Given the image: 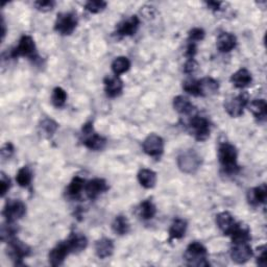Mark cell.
I'll return each mask as SVG.
<instances>
[{"label":"cell","instance_id":"1","mask_svg":"<svg viewBox=\"0 0 267 267\" xmlns=\"http://www.w3.org/2000/svg\"><path fill=\"white\" fill-rule=\"evenodd\" d=\"M237 158L238 152L233 144L229 142L221 143L218 148V160L227 174H236L239 171Z\"/></svg>","mask_w":267,"mask_h":267},{"label":"cell","instance_id":"2","mask_svg":"<svg viewBox=\"0 0 267 267\" xmlns=\"http://www.w3.org/2000/svg\"><path fill=\"white\" fill-rule=\"evenodd\" d=\"M184 258L189 266H209L208 251L201 242H192L185 252Z\"/></svg>","mask_w":267,"mask_h":267},{"label":"cell","instance_id":"3","mask_svg":"<svg viewBox=\"0 0 267 267\" xmlns=\"http://www.w3.org/2000/svg\"><path fill=\"white\" fill-rule=\"evenodd\" d=\"M82 143L90 151L99 152L106 148L107 139L95 132L93 124L90 121L85 124L82 129Z\"/></svg>","mask_w":267,"mask_h":267},{"label":"cell","instance_id":"4","mask_svg":"<svg viewBox=\"0 0 267 267\" xmlns=\"http://www.w3.org/2000/svg\"><path fill=\"white\" fill-rule=\"evenodd\" d=\"M187 127L190 134L198 141H205L210 137L211 124L206 117L197 114L190 116Z\"/></svg>","mask_w":267,"mask_h":267},{"label":"cell","instance_id":"5","mask_svg":"<svg viewBox=\"0 0 267 267\" xmlns=\"http://www.w3.org/2000/svg\"><path fill=\"white\" fill-rule=\"evenodd\" d=\"M202 162L201 155L194 150L185 151L178 157V166L180 171L188 175L196 174L200 169Z\"/></svg>","mask_w":267,"mask_h":267},{"label":"cell","instance_id":"6","mask_svg":"<svg viewBox=\"0 0 267 267\" xmlns=\"http://www.w3.org/2000/svg\"><path fill=\"white\" fill-rule=\"evenodd\" d=\"M78 23L79 20L76 13H60L55 23V31L62 36H70L76 31Z\"/></svg>","mask_w":267,"mask_h":267},{"label":"cell","instance_id":"7","mask_svg":"<svg viewBox=\"0 0 267 267\" xmlns=\"http://www.w3.org/2000/svg\"><path fill=\"white\" fill-rule=\"evenodd\" d=\"M31 253V248L18 238L15 237L8 241V256L16 265H22L23 259L29 257Z\"/></svg>","mask_w":267,"mask_h":267},{"label":"cell","instance_id":"8","mask_svg":"<svg viewBox=\"0 0 267 267\" xmlns=\"http://www.w3.org/2000/svg\"><path fill=\"white\" fill-rule=\"evenodd\" d=\"M13 58H19V57H27L32 60H36L38 58L37 55V47L34 39L31 36H22L19 40L18 45L14 48L12 52Z\"/></svg>","mask_w":267,"mask_h":267},{"label":"cell","instance_id":"9","mask_svg":"<svg viewBox=\"0 0 267 267\" xmlns=\"http://www.w3.org/2000/svg\"><path fill=\"white\" fill-rule=\"evenodd\" d=\"M250 103V96L248 92H241L235 97L228 100L225 103V109L231 117H240L244 114L245 109Z\"/></svg>","mask_w":267,"mask_h":267},{"label":"cell","instance_id":"10","mask_svg":"<svg viewBox=\"0 0 267 267\" xmlns=\"http://www.w3.org/2000/svg\"><path fill=\"white\" fill-rule=\"evenodd\" d=\"M27 213V206L24 205L23 202L19 200H12L9 201L3 211V215L6 217L7 222L15 223L18 220L26 215Z\"/></svg>","mask_w":267,"mask_h":267},{"label":"cell","instance_id":"11","mask_svg":"<svg viewBox=\"0 0 267 267\" xmlns=\"http://www.w3.org/2000/svg\"><path fill=\"white\" fill-rule=\"evenodd\" d=\"M144 153L153 158H160L164 152V140L162 137L152 134L143 142Z\"/></svg>","mask_w":267,"mask_h":267},{"label":"cell","instance_id":"12","mask_svg":"<svg viewBox=\"0 0 267 267\" xmlns=\"http://www.w3.org/2000/svg\"><path fill=\"white\" fill-rule=\"evenodd\" d=\"M254 255L253 249L249 242H242V244H234L231 249V258L237 264L247 263Z\"/></svg>","mask_w":267,"mask_h":267},{"label":"cell","instance_id":"13","mask_svg":"<svg viewBox=\"0 0 267 267\" xmlns=\"http://www.w3.org/2000/svg\"><path fill=\"white\" fill-rule=\"evenodd\" d=\"M140 27V19L138 16H131L117 24L116 35L120 37L134 36Z\"/></svg>","mask_w":267,"mask_h":267},{"label":"cell","instance_id":"14","mask_svg":"<svg viewBox=\"0 0 267 267\" xmlns=\"http://www.w3.org/2000/svg\"><path fill=\"white\" fill-rule=\"evenodd\" d=\"M71 250L68 245L67 240L62 241L60 244H58L50 253L48 259H50V264L52 266H60L64 263L65 259L70 255Z\"/></svg>","mask_w":267,"mask_h":267},{"label":"cell","instance_id":"15","mask_svg":"<svg viewBox=\"0 0 267 267\" xmlns=\"http://www.w3.org/2000/svg\"><path fill=\"white\" fill-rule=\"evenodd\" d=\"M109 189L107 182L104 179H94L88 182L85 186V191L87 197L90 200H96L101 194L105 193Z\"/></svg>","mask_w":267,"mask_h":267},{"label":"cell","instance_id":"16","mask_svg":"<svg viewBox=\"0 0 267 267\" xmlns=\"http://www.w3.org/2000/svg\"><path fill=\"white\" fill-rule=\"evenodd\" d=\"M104 84H105L106 94H107V96L111 97V99H114V97H117L123 93L124 82L117 76H114V77L108 76L104 80Z\"/></svg>","mask_w":267,"mask_h":267},{"label":"cell","instance_id":"17","mask_svg":"<svg viewBox=\"0 0 267 267\" xmlns=\"http://www.w3.org/2000/svg\"><path fill=\"white\" fill-rule=\"evenodd\" d=\"M248 202L252 207H258L266 202L267 199V187L262 184L258 187L252 188L248 191Z\"/></svg>","mask_w":267,"mask_h":267},{"label":"cell","instance_id":"18","mask_svg":"<svg viewBox=\"0 0 267 267\" xmlns=\"http://www.w3.org/2000/svg\"><path fill=\"white\" fill-rule=\"evenodd\" d=\"M237 45V38L232 33H222L217 38L216 46L221 53H230Z\"/></svg>","mask_w":267,"mask_h":267},{"label":"cell","instance_id":"19","mask_svg":"<svg viewBox=\"0 0 267 267\" xmlns=\"http://www.w3.org/2000/svg\"><path fill=\"white\" fill-rule=\"evenodd\" d=\"M216 224L225 235H230L236 226V222L230 212H222L216 216Z\"/></svg>","mask_w":267,"mask_h":267},{"label":"cell","instance_id":"20","mask_svg":"<svg viewBox=\"0 0 267 267\" xmlns=\"http://www.w3.org/2000/svg\"><path fill=\"white\" fill-rule=\"evenodd\" d=\"M253 82L251 72L247 68H241L231 77V83L238 89H244Z\"/></svg>","mask_w":267,"mask_h":267},{"label":"cell","instance_id":"21","mask_svg":"<svg viewBox=\"0 0 267 267\" xmlns=\"http://www.w3.org/2000/svg\"><path fill=\"white\" fill-rule=\"evenodd\" d=\"M174 108L175 110L185 116H192L196 112V107L187 99L186 96L179 95L174 99Z\"/></svg>","mask_w":267,"mask_h":267},{"label":"cell","instance_id":"22","mask_svg":"<svg viewBox=\"0 0 267 267\" xmlns=\"http://www.w3.org/2000/svg\"><path fill=\"white\" fill-rule=\"evenodd\" d=\"M114 252V242L109 238H102L96 241L95 244V253L100 259H106L112 256Z\"/></svg>","mask_w":267,"mask_h":267},{"label":"cell","instance_id":"23","mask_svg":"<svg viewBox=\"0 0 267 267\" xmlns=\"http://www.w3.org/2000/svg\"><path fill=\"white\" fill-rule=\"evenodd\" d=\"M232 238V242L234 244H242V242H250L252 239L251 237V231L248 226H245L242 224H236L235 228L229 235Z\"/></svg>","mask_w":267,"mask_h":267},{"label":"cell","instance_id":"24","mask_svg":"<svg viewBox=\"0 0 267 267\" xmlns=\"http://www.w3.org/2000/svg\"><path fill=\"white\" fill-rule=\"evenodd\" d=\"M71 253H81L88 247V239L81 233H72L67 239Z\"/></svg>","mask_w":267,"mask_h":267},{"label":"cell","instance_id":"25","mask_svg":"<svg viewBox=\"0 0 267 267\" xmlns=\"http://www.w3.org/2000/svg\"><path fill=\"white\" fill-rule=\"evenodd\" d=\"M248 107L259 123H265L267 117V104L265 100H255L251 104L249 103Z\"/></svg>","mask_w":267,"mask_h":267},{"label":"cell","instance_id":"26","mask_svg":"<svg viewBox=\"0 0 267 267\" xmlns=\"http://www.w3.org/2000/svg\"><path fill=\"white\" fill-rule=\"evenodd\" d=\"M199 86H200V96H211L215 93H217L218 89H220V84L213 78H204L202 80H199Z\"/></svg>","mask_w":267,"mask_h":267},{"label":"cell","instance_id":"27","mask_svg":"<svg viewBox=\"0 0 267 267\" xmlns=\"http://www.w3.org/2000/svg\"><path fill=\"white\" fill-rule=\"evenodd\" d=\"M187 222L182 220V218H178L176 220L172 227L169 228V241H173L176 239H181L185 236L187 231Z\"/></svg>","mask_w":267,"mask_h":267},{"label":"cell","instance_id":"28","mask_svg":"<svg viewBox=\"0 0 267 267\" xmlns=\"http://www.w3.org/2000/svg\"><path fill=\"white\" fill-rule=\"evenodd\" d=\"M138 181L140 185L144 188H154L157 183V174L151 171V169H141L138 174Z\"/></svg>","mask_w":267,"mask_h":267},{"label":"cell","instance_id":"29","mask_svg":"<svg viewBox=\"0 0 267 267\" xmlns=\"http://www.w3.org/2000/svg\"><path fill=\"white\" fill-rule=\"evenodd\" d=\"M85 180L81 177H75L70 182L68 188H67V196L70 199H77L81 196L82 191L85 189Z\"/></svg>","mask_w":267,"mask_h":267},{"label":"cell","instance_id":"30","mask_svg":"<svg viewBox=\"0 0 267 267\" xmlns=\"http://www.w3.org/2000/svg\"><path fill=\"white\" fill-rule=\"evenodd\" d=\"M112 229L114 233H116L119 236L127 235L130 232V223L128 221V218L124 215L116 216L112 224Z\"/></svg>","mask_w":267,"mask_h":267},{"label":"cell","instance_id":"31","mask_svg":"<svg viewBox=\"0 0 267 267\" xmlns=\"http://www.w3.org/2000/svg\"><path fill=\"white\" fill-rule=\"evenodd\" d=\"M131 68V61L127 57H118L112 63V70L114 75L119 77L128 72Z\"/></svg>","mask_w":267,"mask_h":267},{"label":"cell","instance_id":"32","mask_svg":"<svg viewBox=\"0 0 267 267\" xmlns=\"http://www.w3.org/2000/svg\"><path fill=\"white\" fill-rule=\"evenodd\" d=\"M139 213H140V216H141L142 220L151 221L155 217V215L157 213V209H156V206L154 205V203L151 200H147V201H144L140 204Z\"/></svg>","mask_w":267,"mask_h":267},{"label":"cell","instance_id":"33","mask_svg":"<svg viewBox=\"0 0 267 267\" xmlns=\"http://www.w3.org/2000/svg\"><path fill=\"white\" fill-rule=\"evenodd\" d=\"M16 181L20 187H29L33 181V173L31 168L29 166H23L20 168L16 176Z\"/></svg>","mask_w":267,"mask_h":267},{"label":"cell","instance_id":"34","mask_svg":"<svg viewBox=\"0 0 267 267\" xmlns=\"http://www.w3.org/2000/svg\"><path fill=\"white\" fill-rule=\"evenodd\" d=\"M67 99H68L67 93L63 88L57 87L54 89L52 94V103L56 108L64 107L67 102Z\"/></svg>","mask_w":267,"mask_h":267},{"label":"cell","instance_id":"35","mask_svg":"<svg viewBox=\"0 0 267 267\" xmlns=\"http://www.w3.org/2000/svg\"><path fill=\"white\" fill-rule=\"evenodd\" d=\"M18 232V228L14 225V223H9L3 225L2 227V233H0V236H2L3 241H10L11 239L15 238V235Z\"/></svg>","mask_w":267,"mask_h":267},{"label":"cell","instance_id":"36","mask_svg":"<svg viewBox=\"0 0 267 267\" xmlns=\"http://www.w3.org/2000/svg\"><path fill=\"white\" fill-rule=\"evenodd\" d=\"M107 6L108 4L106 2H103V0H90V2L85 5V9L91 14H99L103 12L107 8Z\"/></svg>","mask_w":267,"mask_h":267},{"label":"cell","instance_id":"37","mask_svg":"<svg viewBox=\"0 0 267 267\" xmlns=\"http://www.w3.org/2000/svg\"><path fill=\"white\" fill-rule=\"evenodd\" d=\"M183 89L187 93L193 96H200V86L199 81L194 79H188L183 83Z\"/></svg>","mask_w":267,"mask_h":267},{"label":"cell","instance_id":"38","mask_svg":"<svg viewBox=\"0 0 267 267\" xmlns=\"http://www.w3.org/2000/svg\"><path fill=\"white\" fill-rule=\"evenodd\" d=\"M41 128L42 130L45 132V134H47L48 136H52L56 133V131L58 130L59 126L58 124L56 123V121H54L53 119H44L42 121V125H41Z\"/></svg>","mask_w":267,"mask_h":267},{"label":"cell","instance_id":"39","mask_svg":"<svg viewBox=\"0 0 267 267\" xmlns=\"http://www.w3.org/2000/svg\"><path fill=\"white\" fill-rule=\"evenodd\" d=\"M34 6L38 11L46 13V12H50V11L54 10L56 3L54 2V0H39V2H35Z\"/></svg>","mask_w":267,"mask_h":267},{"label":"cell","instance_id":"40","mask_svg":"<svg viewBox=\"0 0 267 267\" xmlns=\"http://www.w3.org/2000/svg\"><path fill=\"white\" fill-rule=\"evenodd\" d=\"M205 31L203 29H200V28H194L192 29L190 32H189V42H192V43H198L200 41H203L204 38H205Z\"/></svg>","mask_w":267,"mask_h":267},{"label":"cell","instance_id":"41","mask_svg":"<svg viewBox=\"0 0 267 267\" xmlns=\"http://www.w3.org/2000/svg\"><path fill=\"white\" fill-rule=\"evenodd\" d=\"M11 180L5 173H2V176H0V194H2V198H5L6 194L9 192L11 188Z\"/></svg>","mask_w":267,"mask_h":267},{"label":"cell","instance_id":"42","mask_svg":"<svg viewBox=\"0 0 267 267\" xmlns=\"http://www.w3.org/2000/svg\"><path fill=\"white\" fill-rule=\"evenodd\" d=\"M199 69V64L194 59H188L184 65V72L187 75H193Z\"/></svg>","mask_w":267,"mask_h":267},{"label":"cell","instance_id":"43","mask_svg":"<svg viewBox=\"0 0 267 267\" xmlns=\"http://www.w3.org/2000/svg\"><path fill=\"white\" fill-rule=\"evenodd\" d=\"M14 145L11 142H7L2 148V157L4 159H10L14 154Z\"/></svg>","mask_w":267,"mask_h":267},{"label":"cell","instance_id":"44","mask_svg":"<svg viewBox=\"0 0 267 267\" xmlns=\"http://www.w3.org/2000/svg\"><path fill=\"white\" fill-rule=\"evenodd\" d=\"M258 252H259V255L257 257V264L259 266H262V267H265L266 266V248L265 246H262L260 248H258Z\"/></svg>","mask_w":267,"mask_h":267},{"label":"cell","instance_id":"45","mask_svg":"<svg viewBox=\"0 0 267 267\" xmlns=\"http://www.w3.org/2000/svg\"><path fill=\"white\" fill-rule=\"evenodd\" d=\"M197 44L196 43H192V42H189L188 45H187V50H186V57L188 59H194V57H196L197 55Z\"/></svg>","mask_w":267,"mask_h":267},{"label":"cell","instance_id":"46","mask_svg":"<svg viewBox=\"0 0 267 267\" xmlns=\"http://www.w3.org/2000/svg\"><path fill=\"white\" fill-rule=\"evenodd\" d=\"M222 5H223L222 3H216V2H210V3H207L208 8H210V9L213 10V11H220Z\"/></svg>","mask_w":267,"mask_h":267},{"label":"cell","instance_id":"47","mask_svg":"<svg viewBox=\"0 0 267 267\" xmlns=\"http://www.w3.org/2000/svg\"><path fill=\"white\" fill-rule=\"evenodd\" d=\"M2 28H3V32H2V36H3V40L5 39L6 37V34H7V30H6V23H5V19L3 18V21H2Z\"/></svg>","mask_w":267,"mask_h":267}]
</instances>
